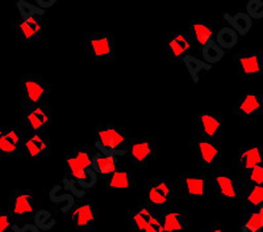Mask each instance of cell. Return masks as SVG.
Listing matches in <instances>:
<instances>
[{
  "instance_id": "obj_1",
  "label": "cell",
  "mask_w": 263,
  "mask_h": 232,
  "mask_svg": "<svg viewBox=\"0 0 263 232\" xmlns=\"http://www.w3.org/2000/svg\"><path fill=\"white\" fill-rule=\"evenodd\" d=\"M86 51L98 65H111L116 62V33L87 32L84 34Z\"/></svg>"
},
{
  "instance_id": "obj_2",
  "label": "cell",
  "mask_w": 263,
  "mask_h": 232,
  "mask_svg": "<svg viewBox=\"0 0 263 232\" xmlns=\"http://www.w3.org/2000/svg\"><path fill=\"white\" fill-rule=\"evenodd\" d=\"M53 88L50 84L40 74L21 75V114L36 108L39 105L45 104V98L51 93Z\"/></svg>"
},
{
  "instance_id": "obj_3",
  "label": "cell",
  "mask_w": 263,
  "mask_h": 232,
  "mask_svg": "<svg viewBox=\"0 0 263 232\" xmlns=\"http://www.w3.org/2000/svg\"><path fill=\"white\" fill-rule=\"evenodd\" d=\"M95 134L99 149L112 155L128 152L133 139L125 126H96Z\"/></svg>"
},
{
  "instance_id": "obj_4",
  "label": "cell",
  "mask_w": 263,
  "mask_h": 232,
  "mask_svg": "<svg viewBox=\"0 0 263 232\" xmlns=\"http://www.w3.org/2000/svg\"><path fill=\"white\" fill-rule=\"evenodd\" d=\"M12 214L16 220H29L36 217L39 208V198L36 191L32 189H13L11 192Z\"/></svg>"
},
{
  "instance_id": "obj_5",
  "label": "cell",
  "mask_w": 263,
  "mask_h": 232,
  "mask_svg": "<svg viewBox=\"0 0 263 232\" xmlns=\"http://www.w3.org/2000/svg\"><path fill=\"white\" fill-rule=\"evenodd\" d=\"M126 154L137 167L146 168L158 155V143L153 137L133 138Z\"/></svg>"
},
{
  "instance_id": "obj_6",
  "label": "cell",
  "mask_w": 263,
  "mask_h": 232,
  "mask_svg": "<svg viewBox=\"0 0 263 232\" xmlns=\"http://www.w3.org/2000/svg\"><path fill=\"white\" fill-rule=\"evenodd\" d=\"M54 110L49 104H42L21 114V128L32 133H44V130L53 125Z\"/></svg>"
},
{
  "instance_id": "obj_7",
  "label": "cell",
  "mask_w": 263,
  "mask_h": 232,
  "mask_svg": "<svg viewBox=\"0 0 263 232\" xmlns=\"http://www.w3.org/2000/svg\"><path fill=\"white\" fill-rule=\"evenodd\" d=\"M42 15L44 11L32 16H20L12 23V29L21 38L23 42L36 44L42 38L44 25H42Z\"/></svg>"
},
{
  "instance_id": "obj_8",
  "label": "cell",
  "mask_w": 263,
  "mask_h": 232,
  "mask_svg": "<svg viewBox=\"0 0 263 232\" xmlns=\"http://www.w3.org/2000/svg\"><path fill=\"white\" fill-rule=\"evenodd\" d=\"M175 197L173 186L167 179H150L147 182V196L146 201L158 210V212H164L167 210V206L170 201Z\"/></svg>"
},
{
  "instance_id": "obj_9",
  "label": "cell",
  "mask_w": 263,
  "mask_h": 232,
  "mask_svg": "<svg viewBox=\"0 0 263 232\" xmlns=\"http://www.w3.org/2000/svg\"><path fill=\"white\" fill-rule=\"evenodd\" d=\"M53 154V138L45 133H32L25 135L21 158L39 159Z\"/></svg>"
},
{
  "instance_id": "obj_10",
  "label": "cell",
  "mask_w": 263,
  "mask_h": 232,
  "mask_svg": "<svg viewBox=\"0 0 263 232\" xmlns=\"http://www.w3.org/2000/svg\"><path fill=\"white\" fill-rule=\"evenodd\" d=\"M25 134L21 126H6L0 138V155L3 158H21Z\"/></svg>"
},
{
  "instance_id": "obj_11",
  "label": "cell",
  "mask_w": 263,
  "mask_h": 232,
  "mask_svg": "<svg viewBox=\"0 0 263 232\" xmlns=\"http://www.w3.org/2000/svg\"><path fill=\"white\" fill-rule=\"evenodd\" d=\"M158 210L153 207L146 200L138 201L136 207L130 208L126 214V226L132 232H144L149 227L150 222L158 215Z\"/></svg>"
},
{
  "instance_id": "obj_12",
  "label": "cell",
  "mask_w": 263,
  "mask_h": 232,
  "mask_svg": "<svg viewBox=\"0 0 263 232\" xmlns=\"http://www.w3.org/2000/svg\"><path fill=\"white\" fill-rule=\"evenodd\" d=\"M70 223L78 231H92L95 228V206L91 200L81 201L69 214Z\"/></svg>"
},
{
  "instance_id": "obj_13",
  "label": "cell",
  "mask_w": 263,
  "mask_h": 232,
  "mask_svg": "<svg viewBox=\"0 0 263 232\" xmlns=\"http://www.w3.org/2000/svg\"><path fill=\"white\" fill-rule=\"evenodd\" d=\"M192 39L187 32L168 33V62L174 65L184 63L190 57Z\"/></svg>"
},
{
  "instance_id": "obj_14",
  "label": "cell",
  "mask_w": 263,
  "mask_h": 232,
  "mask_svg": "<svg viewBox=\"0 0 263 232\" xmlns=\"http://www.w3.org/2000/svg\"><path fill=\"white\" fill-rule=\"evenodd\" d=\"M178 191L182 197L192 198V200L210 198L211 194L215 192L210 179H196V177H187V179L180 180Z\"/></svg>"
},
{
  "instance_id": "obj_15",
  "label": "cell",
  "mask_w": 263,
  "mask_h": 232,
  "mask_svg": "<svg viewBox=\"0 0 263 232\" xmlns=\"http://www.w3.org/2000/svg\"><path fill=\"white\" fill-rule=\"evenodd\" d=\"M210 180L212 182L213 191L217 192L220 196L225 198H238L239 200V181L232 176L229 171L218 170L215 172H211Z\"/></svg>"
},
{
  "instance_id": "obj_16",
  "label": "cell",
  "mask_w": 263,
  "mask_h": 232,
  "mask_svg": "<svg viewBox=\"0 0 263 232\" xmlns=\"http://www.w3.org/2000/svg\"><path fill=\"white\" fill-rule=\"evenodd\" d=\"M197 149L201 168H205L211 172L221 170V144L200 138L197 140Z\"/></svg>"
},
{
  "instance_id": "obj_17",
  "label": "cell",
  "mask_w": 263,
  "mask_h": 232,
  "mask_svg": "<svg viewBox=\"0 0 263 232\" xmlns=\"http://www.w3.org/2000/svg\"><path fill=\"white\" fill-rule=\"evenodd\" d=\"M232 114L238 117H260L263 114V96L246 93L232 105Z\"/></svg>"
},
{
  "instance_id": "obj_18",
  "label": "cell",
  "mask_w": 263,
  "mask_h": 232,
  "mask_svg": "<svg viewBox=\"0 0 263 232\" xmlns=\"http://www.w3.org/2000/svg\"><path fill=\"white\" fill-rule=\"evenodd\" d=\"M63 167H65V173L69 179L74 180L83 187H91L96 182V173L93 170H86L81 167L77 160L71 156H67L63 161Z\"/></svg>"
},
{
  "instance_id": "obj_19",
  "label": "cell",
  "mask_w": 263,
  "mask_h": 232,
  "mask_svg": "<svg viewBox=\"0 0 263 232\" xmlns=\"http://www.w3.org/2000/svg\"><path fill=\"white\" fill-rule=\"evenodd\" d=\"M263 152L260 147H245L239 149L233 158L232 168H237L241 172H248L253 168L262 165Z\"/></svg>"
},
{
  "instance_id": "obj_20",
  "label": "cell",
  "mask_w": 263,
  "mask_h": 232,
  "mask_svg": "<svg viewBox=\"0 0 263 232\" xmlns=\"http://www.w3.org/2000/svg\"><path fill=\"white\" fill-rule=\"evenodd\" d=\"M164 232H187L190 228V213L187 210H164L161 214Z\"/></svg>"
},
{
  "instance_id": "obj_21",
  "label": "cell",
  "mask_w": 263,
  "mask_h": 232,
  "mask_svg": "<svg viewBox=\"0 0 263 232\" xmlns=\"http://www.w3.org/2000/svg\"><path fill=\"white\" fill-rule=\"evenodd\" d=\"M104 185L107 189H136V171L132 168H117L116 172L105 177Z\"/></svg>"
},
{
  "instance_id": "obj_22",
  "label": "cell",
  "mask_w": 263,
  "mask_h": 232,
  "mask_svg": "<svg viewBox=\"0 0 263 232\" xmlns=\"http://www.w3.org/2000/svg\"><path fill=\"white\" fill-rule=\"evenodd\" d=\"M200 138L221 144L222 123L221 118L213 114H203L200 117Z\"/></svg>"
},
{
  "instance_id": "obj_23",
  "label": "cell",
  "mask_w": 263,
  "mask_h": 232,
  "mask_svg": "<svg viewBox=\"0 0 263 232\" xmlns=\"http://www.w3.org/2000/svg\"><path fill=\"white\" fill-rule=\"evenodd\" d=\"M232 62L239 66V69L246 75H258L263 71V55L260 53L233 54Z\"/></svg>"
},
{
  "instance_id": "obj_24",
  "label": "cell",
  "mask_w": 263,
  "mask_h": 232,
  "mask_svg": "<svg viewBox=\"0 0 263 232\" xmlns=\"http://www.w3.org/2000/svg\"><path fill=\"white\" fill-rule=\"evenodd\" d=\"M187 33L191 37L192 42H196L197 45H200L201 48L212 42L216 36L210 21H191Z\"/></svg>"
},
{
  "instance_id": "obj_25",
  "label": "cell",
  "mask_w": 263,
  "mask_h": 232,
  "mask_svg": "<svg viewBox=\"0 0 263 232\" xmlns=\"http://www.w3.org/2000/svg\"><path fill=\"white\" fill-rule=\"evenodd\" d=\"M239 200L242 201L243 214L258 210L263 205V186L241 187Z\"/></svg>"
},
{
  "instance_id": "obj_26",
  "label": "cell",
  "mask_w": 263,
  "mask_h": 232,
  "mask_svg": "<svg viewBox=\"0 0 263 232\" xmlns=\"http://www.w3.org/2000/svg\"><path fill=\"white\" fill-rule=\"evenodd\" d=\"M117 164L119 160L115 155L105 151H96L92 160V170L96 175L100 176H109L117 171Z\"/></svg>"
},
{
  "instance_id": "obj_27",
  "label": "cell",
  "mask_w": 263,
  "mask_h": 232,
  "mask_svg": "<svg viewBox=\"0 0 263 232\" xmlns=\"http://www.w3.org/2000/svg\"><path fill=\"white\" fill-rule=\"evenodd\" d=\"M225 20L229 21V24L232 25L234 30H236L238 34L241 36H246L251 29V24H253V20L250 18V16L245 12H238L234 13L233 16L225 15Z\"/></svg>"
},
{
  "instance_id": "obj_28",
  "label": "cell",
  "mask_w": 263,
  "mask_h": 232,
  "mask_svg": "<svg viewBox=\"0 0 263 232\" xmlns=\"http://www.w3.org/2000/svg\"><path fill=\"white\" fill-rule=\"evenodd\" d=\"M215 41L221 49H232L238 42V33L232 27L221 28V29L216 33Z\"/></svg>"
},
{
  "instance_id": "obj_29",
  "label": "cell",
  "mask_w": 263,
  "mask_h": 232,
  "mask_svg": "<svg viewBox=\"0 0 263 232\" xmlns=\"http://www.w3.org/2000/svg\"><path fill=\"white\" fill-rule=\"evenodd\" d=\"M238 181L239 189L249 186H263V165H258L248 172H243Z\"/></svg>"
},
{
  "instance_id": "obj_30",
  "label": "cell",
  "mask_w": 263,
  "mask_h": 232,
  "mask_svg": "<svg viewBox=\"0 0 263 232\" xmlns=\"http://www.w3.org/2000/svg\"><path fill=\"white\" fill-rule=\"evenodd\" d=\"M95 154L96 151L91 147H75L72 158L77 160L81 167L86 168V170H92V160Z\"/></svg>"
},
{
  "instance_id": "obj_31",
  "label": "cell",
  "mask_w": 263,
  "mask_h": 232,
  "mask_svg": "<svg viewBox=\"0 0 263 232\" xmlns=\"http://www.w3.org/2000/svg\"><path fill=\"white\" fill-rule=\"evenodd\" d=\"M201 54H203L204 62H206L208 65H212V63L220 62L224 58V49L220 48L213 39L208 45L201 48Z\"/></svg>"
},
{
  "instance_id": "obj_32",
  "label": "cell",
  "mask_w": 263,
  "mask_h": 232,
  "mask_svg": "<svg viewBox=\"0 0 263 232\" xmlns=\"http://www.w3.org/2000/svg\"><path fill=\"white\" fill-rule=\"evenodd\" d=\"M184 65L187 71L190 72V75H191L192 79H194L195 81H199V75H200V72L211 70V66L208 65V63L204 62V60L197 59V58L192 57V55H190V57L184 60Z\"/></svg>"
},
{
  "instance_id": "obj_33",
  "label": "cell",
  "mask_w": 263,
  "mask_h": 232,
  "mask_svg": "<svg viewBox=\"0 0 263 232\" xmlns=\"http://www.w3.org/2000/svg\"><path fill=\"white\" fill-rule=\"evenodd\" d=\"M242 226L248 227V228L253 229V231L263 232L262 227V219H260V214L258 210L250 212L248 214H243V224Z\"/></svg>"
},
{
  "instance_id": "obj_34",
  "label": "cell",
  "mask_w": 263,
  "mask_h": 232,
  "mask_svg": "<svg viewBox=\"0 0 263 232\" xmlns=\"http://www.w3.org/2000/svg\"><path fill=\"white\" fill-rule=\"evenodd\" d=\"M246 13L250 18H263V2L262 0H249L246 4Z\"/></svg>"
},
{
  "instance_id": "obj_35",
  "label": "cell",
  "mask_w": 263,
  "mask_h": 232,
  "mask_svg": "<svg viewBox=\"0 0 263 232\" xmlns=\"http://www.w3.org/2000/svg\"><path fill=\"white\" fill-rule=\"evenodd\" d=\"M15 220L16 218L12 214V212L0 210V232H8Z\"/></svg>"
},
{
  "instance_id": "obj_36",
  "label": "cell",
  "mask_w": 263,
  "mask_h": 232,
  "mask_svg": "<svg viewBox=\"0 0 263 232\" xmlns=\"http://www.w3.org/2000/svg\"><path fill=\"white\" fill-rule=\"evenodd\" d=\"M34 220H36V226L39 228H50V226L46 222H50V223L54 222L53 218H51V215L48 212H39L36 217H34Z\"/></svg>"
},
{
  "instance_id": "obj_37",
  "label": "cell",
  "mask_w": 263,
  "mask_h": 232,
  "mask_svg": "<svg viewBox=\"0 0 263 232\" xmlns=\"http://www.w3.org/2000/svg\"><path fill=\"white\" fill-rule=\"evenodd\" d=\"M162 213H159L158 215H156V217H154V219L150 222L149 227H147L144 232H164L163 223H162V219H161Z\"/></svg>"
},
{
  "instance_id": "obj_38",
  "label": "cell",
  "mask_w": 263,
  "mask_h": 232,
  "mask_svg": "<svg viewBox=\"0 0 263 232\" xmlns=\"http://www.w3.org/2000/svg\"><path fill=\"white\" fill-rule=\"evenodd\" d=\"M13 229H15L16 232H40L39 227H37L36 224H30V223L24 224V226L20 227V228L15 226L13 227Z\"/></svg>"
},
{
  "instance_id": "obj_39",
  "label": "cell",
  "mask_w": 263,
  "mask_h": 232,
  "mask_svg": "<svg viewBox=\"0 0 263 232\" xmlns=\"http://www.w3.org/2000/svg\"><path fill=\"white\" fill-rule=\"evenodd\" d=\"M201 232H228V231H225V229L222 228V226L220 222H212L210 226L206 227L205 229H203Z\"/></svg>"
},
{
  "instance_id": "obj_40",
  "label": "cell",
  "mask_w": 263,
  "mask_h": 232,
  "mask_svg": "<svg viewBox=\"0 0 263 232\" xmlns=\"http://www.w3.org/2000/svg\"><path fill=\"white\" fill-rule=\"evenodd\" d=\"M4 129H6V126L3 125V122H2V118H0V138H2V135H3Z\"/></svg>"
},
{
  "instance_id": "obj_41",
  "label": "cell",
  "mask_w": 263,
  "mask_h": 232,
  "mask_svg": "<svg viewBox=\"0 0 263 232\" xmlns=\"http://www.w3.org/2000/svg\"><path fill=\"white\" fill-rule=\"evenodd\" d=\"M258 212H259V214H260V219H262V227H263V205L258 208Z\"/></svg>"
},
{
  "instance_id": "obj_42",
  "label": "cell",
  "mask_w": 263,
  "mask_h": 232,
  "mask_svg": "<svg viewBox=\"0 0 263 232\" xmlns=\"http://www.w3.org/2000/svg\"><path fill=\"white\" fill-rule=\"evenodd\" d=\"M12 232H16V231H12Z\"/></svg>"
},
{
  "instance_id": "obj_43",
  "label": "cell",
  "mask_w": 263,
  "mask_h": 232,
  "mask_svg": "<svg viewBox=\"0 0 263 232\" xmlns=\"http://www.w3.org/2000/svg\"><path fill=\"white\" fill-rule=\"evenodd\" d=\"M228 232H230V231H228Z\"/></svg>"
}]
</instances>
